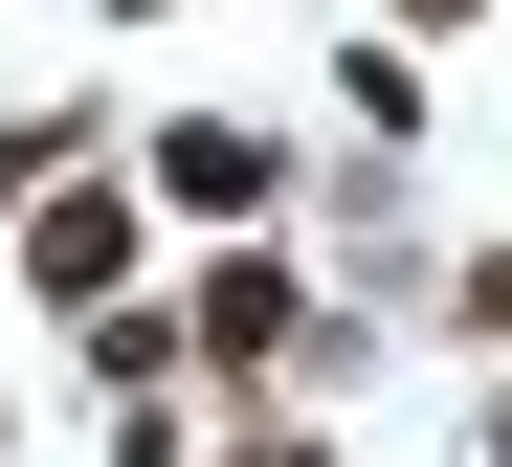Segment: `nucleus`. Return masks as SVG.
I'll list each match as a JSON object with an SVG mask.
<instances>
[{
    "mask_svg": "<svg viewBox=\"0 0 512 467\" xmlns=\"http://www.w3.org/2000/svg\"><path fill=\"white\" fill-rule=\"evenodd\" d=\"M179 356H201V379H268V356H312V267H290L268 223H245V245L201 267V290H179Z\"/></svg>",
    "mask_w": 512,
    "mask_h": 467,
    "instance_id": "1",
    "label": "nucleus"
},
{
    "mask_svg": "<svg viewBox=\"0 0 512 467\" xmlns=\"http://www.w3.org/2000/svg\"><path fill=\"white\" fill-rule=\"evenodd\" d=\"M134 201H179V223H268V201H290V134H245V112H156V134H134Z\"/></svg>",
    "mask_w": 512,
    "mask_h": 467,
    "instance_id": "2",
    "label": "nucleus"
},
{
    "mask_svg": "<svg viewBox=\"0 0 512 467\" xmlns=\"http://www.w3.org/2000/svg\"><path fill=\"white\" fill-rule=\"evenodd\" d=\"M23 290H45V312H112V290H134V178H90V156L45 178V201H23Z\"/></svg>",
    "mask_w": 512,
    "mask_h": 467,
    "instance_id": "3",
    "label": "nucleus"
},
{
    "mask_svg": "<svg viewBox=\"0 0 512 467\" xmlns=\"http://www.w3.org/2000/svg\"><path fill=\"white\" fill-rule=\"evenodd\" d=\"M67 334H90V379H112V401H156V379H201V356H179V312H134V290H112V312H67Z\"/></svg>",
    "mask_w": 512,
    "mask_h": 467,
    "instance_id": "4",
    "label": "nucleus"
},
{
    "mask_svg": "<svg viewBox=\"0 0 512 467\" xmlns=\"http://www.w3.org/2000/svg\"><path fill=\"white\" fill-rule=\"evenodd\" d=\"M334 112H357V134H423V45H401V23H379V45H357V67H334Z\"/></svg>",
    "mask_w": 512,
    "mask_h": 467,
    "instance_id": "5",
    "label": "nucleus"
},
{
    "mask_svg": "<svg viewBox=\"0 0 512 467\" xmlns=\"http://www.w3.org/2000/svg\"><path fill=\"white\" fill-rule=\"evenodd\" d=\"M67 156H90V112H23V134H0V223H23V201H45Z\"/></svg>",
    "mask_w": 512,
    "mask_h": 467,
    "instance_id": "6",
    "label": "nucleus"
},
{
    "mask_svg": "<svg viewBox=\"0 0 512 467\" xmlns=\"http://www.w3.org/2000/svg\"><path fill=\"white\" fill-rule=\"evenodd\" d=\"M446 334H468V356H512V245H468V267H446Z\"/></svg>",
    "mask_w": 512,
    "mask_h": 467,
    "instance_id": "7",
    "label": "nucleus"
},
{
    "mask_svg": "<svg viewBox=\"0 0 512 467\" xmlns=\"http://www.w3.org/2000/svg\"><path fill=\"white\" fill-rule=\"evenodd\" d=\"M223 467H334V445H312V423H245V445H223Z\"/></svg>",
    "mask_w": 512,
    "mask_h": 467,
    "instance_id": "8",
    "label": "nucleus"
},
{
    "mask_svg": "<svg viewBox=\"0 0 512 467\" xmlns=\"http://www.w3.org/2000/svg\"><path fill=\"white\" fill-rule=\"evenodd\" d=\"M468 23H490V0H401V45H468Z\"/></svg>",
    "mask_w": 512,
    "mask_h": 467,
    "instance_id": "9",
    "label": "nucleus"
},
{
    "mask_svg": "<svg viewBox=\"0 0 512 467\" xmlns=\"http://www.w3.org/2000/svg\"><path fill=\"white\" fill-rule=\"evenodd\" d=\"M112 23H156V0H112Z\"/></svg>",
    "mask_w": 512,
    "mask_h": 467,
    "instance_id": "10",
    "label": "nucleus"
},
{
    "mask_svg": "<svg viewBox=\"0 0 512 467\" xmlns=\"http://www.w3.org/2000/svg\"><path fill=\"white\" fill-rule=\"evenodd\" d=\"M0 445H23V423H0Z\"/></svg>",
    "mask_w": 512,
    "mask_h": 467,
    "instance_id": "11",
    "label": "nucleus"
}]
</instances>
